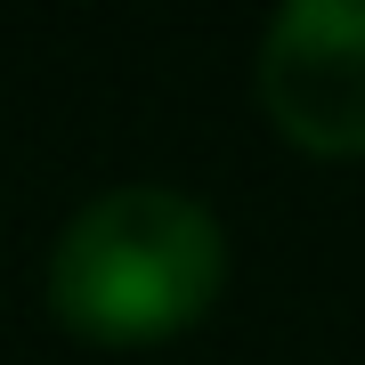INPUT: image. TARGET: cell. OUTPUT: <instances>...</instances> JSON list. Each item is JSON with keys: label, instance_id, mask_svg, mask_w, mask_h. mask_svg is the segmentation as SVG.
Segmentation results:
<instances>
[{"label": "cell", "instance_id": "2", "mask_svg": "<svg viewBox=\"0 0 365 365\" xmlns=\"http://www.w3.org/2000/svg\"><path fill=\"white\" fill-rule=\"evenodd\" d=\"M260 106L309 155H365V0H292L260 33Z\"/></svg>", "mask_w": 365, "mask_h": 365}, {"label": "cell", "instance_id": "1", "mask_svg": "<svg viewBox=\"0 0 365 365\" xmlns=\"http://www.w3.org/2000/svg\"><path fill=\"white\" fill-rule=\"evenodd\" d=\"M227 284V227L187 187L130 179L106 187L49 244V309L57 325L106 349L187 333Z\"/></svg>", "mask_w": 365, "mask_h": 365}]
</instances>
